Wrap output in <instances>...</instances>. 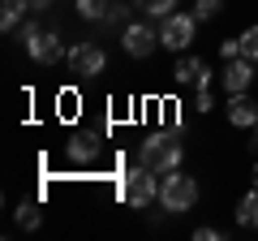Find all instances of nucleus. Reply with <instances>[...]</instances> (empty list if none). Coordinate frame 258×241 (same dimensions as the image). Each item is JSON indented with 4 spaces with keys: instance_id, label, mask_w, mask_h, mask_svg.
I'll return each mask as SVG.
<instances>
[{
    "instance_id": "obj_18",
    "label": "nucleus",
    "mask_w": 258,
    "mask_h": 241,
    "mask_svg": "<svg viewBox=\"0 0 258 241\" xmlns=\"http://www.w3.org/2000/svg\"><path fill=\"white\" fill-rule=\"evenodd\" d=\"M220 56H224V61L241 56V39H224V43H220Z\"/></svg>"
},
{
    "instance_id": "obj_21",
    "label": "nucleus",
    "mask_w": 258,
    "mask_h": 241,
    "mask_svg": "<svg viewBox=\"0 0 258 241\" xmlns=\"http://www.w3.org/2000/svg\"><path fill=\"white\" fill-rule=\"evenodd\" d=\"M22 22V13H0V30H13Z\"/></svg>"
},
{
    "instance_id": "obj_8",
    "label": "nucleus",
    "mask_w": 258,
    "mask_h": 241,
    "mask_svg": "<svg viewBox=\"0 0 258 241\" xmlns=\"http://www.w3.org/2000/svg\"><path fill=\"white\" fill-rule=\"evenodd\" d=\"M172 78H176L181 86L207 91V82H211V69H207V61H203V56H181V61H176V69H172Z\"/></svg>"
},
{
    "instance_id": "obj_6",
    "label": "nucleus",
    "mask_w": 258,
    "mask_h": 241,
    "mask_svg": "<svg viewBox=\"0 0 258 241\" xmlns=\"http://www.w3.org/2000/svg\"><path fill=\"white\" fill-rule=\"evenodd\" d=\"M103 65H108V56H103L99 43H78V47H69V69H74L78 78L103 74Z\"/></svg>"
},
{
    "instance_id": "obj_3",
    "label": "nucleus",
    "mask_w": 258,
    "mask_h": 241,
    "mask_svg": "<svg viewBox=\"0 0 258 241\" xmlns=\"http://www.w3.org/2000/svg\"><path fill=\"white\" fill-rule=\"evenodd\" d=\"M120 198H125L129 207H151V203H159V172H155V168H147V164L129 168L125 181H120Z\"/></svg>"
},
{
    "instance_id": "obj_1",
    "label": "nucleus",
    "mask_w": 258,
    "mask_h": 241,
    "mask_svg": "<svg viewBox=\"0 0 258 241\" xmlns=\"http://www.w3.org/2000/svg\"><path fill=\"white\" fill-rule=\"evenodd\" d=\"M194 203H198V181H194V176H185L181 168H172V172H159V207H164L168 215L189 211Z\"/></svg>"
},
{
    "instance_id": "obj_24",
    "label": "nucleus",
    "mask_w": 258,
    "mask_h": 241,
    "mask_svg": "<svg viewBox=\"0 0 258 241\" xmlns=\"http://www.w3.org/2000/svg\"><path fill=\"white\" fill-rule=\"evenodd\" d=\"M249 147H254V151H258V125H254V142H249Z\"/></svg>"
},
{
    "instance_id": "obj_12",
    "label": "nucleus",
    "mask_w": 258,
    "mask_h": 241,
    "mask_svg": "<svg viewBox=\"0 0 258 241\" xmlns=\"http://www.w3.org/2000/svg\"><path fill=\"white\" fill-rule=\"evenodd\" d=\"M237 224H241V228H258V186L249 190V194H241V203H237Z\"/></svg>"
},
{
    "instance_id": "obj_16",
    "label": "nucleus",
    "mask_w": 258,
    "mask_h": 241,
    "mask_svg": "<svg viewBox=\"0 0 258 241\" xmlns=\"http://www.w3.org/2000/svg\"><path fill=\"white\" fill-rule=\"evenodd\" d=\"M224 9V0H194V18L198 22H207V18H215V13Z\"/></svg>"
},
{
    "instance_id": "obj_11",
    "label": "nucleus",
    "mask_w": 258,
    "mask_h": 241,
    "mask_svg": "<svg viewBox=\"0 0 258 241\" xmlns=\"http://www.w3.org/2000/svg\"><path fill=\"white\" fill-rule=\"evenodd\" d=\"M95 155H99V138L95 134H74L69 138V159L74 164H91Z\"/></svg>"
},
{
    "instance_id": "obj_23",
    "label": "nucleus",
    "mask_w": 258,
    "mask_h": 241,
    "mask_svg": "<svg viewBox=\"0 0 258 241\" xmlns=\"http://www.w3.org/2000/svg\"><path fill=\"white\" fill-rule=\"evenodd\" d=\"M47 5H56V0H30V9H47Z\"/></svg>"
},
{
    "instance_id": "obj_17",
    "label": "nucleus",
    "mask_w": 258,
    "mask_h": 241,
    "mask_svg": "<svg viewBox=\"0 0 258 241\" xmlns=\"http://www.w3.org/2000/svg\"><path fill=\"white\" fill-rule=\"evenodd\" d=\"M241 56H249V61L258 65V26H249L245 35H241Z\"/></svg>"
},
{
    "instance_id": "obj_25",
    "label": "nucleus",
    "mask_w": 258,
    "mask_h": 241,
    "mask_svg": "<svg viewBox=\"0 0 258 241\" xmlns=\"http://www.w3.org/2000/svg\"><path fill=\"white\" fill-rule=\"evenodd\" d=\"M254 186H258V164H254Z\"/></svg>"
},
{
    "instance_id": "obj_20",
    "label": "nucleus",
    "mask_w": 258,
    "mask_h": 241,
    "mask_svg": "<svg viewBox=\"0 0 258 241\" xmlns=\"http://www.w3.org/2000/svg\"><path fill=\"white\" fill-rule=\"evenodd\" d=\"M5 5V13H22V9H30V0H0Z\"/></svg>"
},
{
    "instance_id": "obj_4",
    "label": "nucleus",
    "mask_w": 258,
    "mask_h": 241,
    "mask_svg": "<svg viewBox=\"0 0 258 241\" xmlns=\"http://www.w3.org/2000/svg\"><path fill=\"white\" fill-rule=\"evenodd\" d=\"M194 35H198V18L194 13H168V18H159V47H168V52H185L194 43Z\"/></svg>"
},
{
    "instance_id": "obj_22",
    "label": "nucleus",
    "mask_w": 258,
    "mask_h": 241,
    "mask_svg": "<svg viewBox=\"0 0 258 241\" xmlns=\"http://www.w3.org/2000/svg\"><path fill=\"white\" fill-rule=\"evenodd\" d=\"M194 108H198V112H211L215 103H211V95H207V91H198V99H194Z\"/></svg>"
},
{
    "instance_id": "obj_7",
    "label": "nucleus",
    "mask_w": 258,
    "mask_h": 241,
    "mask_svg": "<svg viewBox=\"0 0 258 241\" xmlns=\"http://www.w3.org/2000/svg\"><path fill=\"white\" fill-rule=\"evenodd\" d=\"M26 52H30L35 65H56V61L64 56V43H60L56 30H39L35 39H26Z\"/></svg>"
},
{
    "instance_id": "obj_9",
    "label": "nucleus",
    "mask_w": 258,
    "mask_h": 241,
    "mask_svg": "<svg viewBox=\"0 0 258 241\" xmlns=\"http://www.w3.org/2000/svg\"><path fill=\"white\" fill-rule=\"evenodd\" d=\"M249 82H254V61L249 56H232L228 65H224V91L228 95L249 91Z\"/></svg>"
},
{
    "instance_id": "obj_13",
    "label": "nucleus",
    "mask_w": 258,
    "mask_h": 241,
    "mask_svg": "<svg viewBox=\"0 0 258 241\" xmlns=\"http://www.w3.org/2000/svg\"><path fill=\"white\" fill-rule=\"evenodd\" d=\"M13 224H18V228H26V232H35L39 224H43V211H39V203H22L18 211H13Z\"/></svg>"
},
{
    "instance_id": "obj_2",
    "label": "nucleus",
    "mask_w": 258,
    "mask_h": 241,
    "mask_svg": "<svg viewBox=\"0 0 258 241\" xmlns=\"http://www.w3.org/2000/svg\"><path fill=\"white\" fill-rule=\"evenodd\" d=\"M138 155H142V164L155 168V172H172V168H181L185 147H181L176 134H151V138H142Z\"/></svg>"
},
{
    "instance_id": "obj_5",
    "label": "nucleus",
    "mask_w": 258,
    "mask_h": 241,
    "mask_svg": "<svg viewBox=\"0 0 258 241\" xmlns=\"http://www.w3.org/2000/svg\"><path fill=\"white\" fill-rule=\"evenodd\" d=\"M120 47H125L134 61H147V56L159 47V30L147 26V22H129V26L120 30Z\"/></svg>"
},
{
    "instance_id": "obj_15",
    "label": "nucleus",
    "mask_w": 258,
    "mask_h": 241,
    "mask_svg": "<svg viewBox=\"0 0 258 241\" xmlns=\"http://www.w3.org/2000/svg\"><path fill=\"white\" fill-rule=\"evenodd\" d=\"M147 18H168V13H176V0H134Z\"/></svg>"
},
{
    "instance_id": "obj_14",
    "label": "nucleus",
    "mask_w": 258,
    "mask_h": 241,
    "mask_svg": "<svg viewBox=\"0 0 258 241\" xmlns=\"http://www.w3.org/2000/svg\"><path fill=\"white\" fill-rule=\"evenodd\" d=\"M112 13V0H78V18L86 22H103Z\"/></svg>"
},
{
    "instance_id": "obj_19",
    "label": "nucleus",
    "mask_w": 258,
    "mask_h": 241,
    "mask_svg": "<svg viewBox=\"0 0 258 241\" xmlns=\"http://www.w3.org/2000/svg\"><path fill=\"white\" fill-rule=\"evenodd\" d=\"M220 237H224L220 228H198V232H194V241H220Z\"/></svg>"
},
{
    "instance_id": "obj_10",
    "label": "nucleus",
    "mask_w": 258,
    "mask_h": 241,
    "mask_svg": "<svg viewBox=\"0 0 258 241\" xmlns=\"http://www.w3.org/2000/svg\"><path fill=\"white\" fill-rule=\"evenodd\" d=\"M228 120L237 125V130H254V125H258V103L249 99L245 91L228 95Z\"/></svg>"
}]
</instances>
